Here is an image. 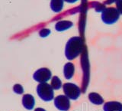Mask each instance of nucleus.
Listing matches in <instances>:
<instances>
[{"instance_id":"f257e3e1","label":"nucleus","mask_w":122,"mask_h":111,"mask_svg":"<svg viewBox=\"0 0 122 111\" xmlns=\"http://www.w3.org/2000/svg\"><path fill=\"white\" fill-rule=\"evenodd\" d=\"M84 41L81 37H72L67 41L65 48V55L70 61L76 58L83 50Z\"/></svg>"},{"instance_id":"f03ea898","label":"nucleus","mask_w":122,"mask_h":111,"mask_svg":"<svg viewBox=\"0 0 122 111\" xmlns=\"http://www.w3.org/2000/svg\"><path fill=\"white\" fill-rule=\"evenodd\" d=\"M37 93L41 100L44 101H51L54 97L53 89L47 83H41L37 87Z\"/></svg>"},{"instance_id":"7ed1b4c3","label":"nucleus","mask_w":122,"mask_h":111,"mask_svg":"<svg viewBox=\"0 0 122 111\" xmlns=\"http://www.w3.org/2000/svg\"><path fill=\"white\" fill-rule=\"evenodd\" d=\"M120 17V12L116 8H105L102 12V19L104 23L112 25L115 23Z\"/></svg>"},{"instance_id":"20e7f679","label":"nucleus","mask_w":122,"mask_h":111,"mask_svg":"<svg viewBox=\"0 0 122 111\" xmlns=\"http://www.w3.org/2000/svg\"><path fill=\"white\" fill-rule=\"evenodd\" d=\"M63 89L65 95L70 100H77L80 96V94H81L80 88L72 83H64L63 86Z\"/></svg>"},{"instance_id":"39448f33","label":"nucleus","mask_w":122,"mask_h":111,"mask_svg":"<svg viewBox=\"0 0 122 111\" xmlns=\"http://www.w3.org/2000/svg\"><path fill=\"white\" fill-rule=\"evenodd\" d=\"M51 71L49 70L48 68H41L39 70L34 72L33 75V78L36 80V81L41 83H47V81L51 78Z\"/></svg>"},{"instance_id":"423d86ee","label":"nucleus","mask_w":122,"mask_h":111,"mask_svg":"<svg viewBox=\"0 0 122 111\" xmlns=\"http://www.w3.org/2000/svg\"><path fill=\"white\" fill-rule=\"evenodd\" d=\"M54 105L59 110L68 111L70 108V101L66 95H59L54 99Z\"/></svg>"},{"instance_id":"0eeeda50","label":"nucleus","mask_w":122,"mask_h":111,"mask_svg":"<svg viewBox=\"0 0 122 111\" xmlns=\"http://www.w3.org/2000/svg\"><path fill=\"white\" fill-rule=\"evenodd\" d=\"M22 104L25 109L30 110L34 108V104H35V100L34 97L30 94H25L22 97Z\"/></svg>"},{"instance_id":"6e6552de","label":"nucleus","mask_w":122,"mask_h":111,"mask_svg":"<svg viewBox=\"0 0 122 111\" xmlns=\"http://www.w3.org/2000/svg\"><path fill=\"white\" fill-rule=\"evenodd\" d=\"M104 111H122V103L117 101H109L105 103Z\"/></svg>"},{"instance_id":"1a4fd4ad","label":"nucleus","mask_w":122,"mask_h":111,"mask_svg":"<svg viewBox=\"0 0 122 111\" xmlns=\"http://www.w3.org/2000/svg\"><path fill=\"white\" fill-rule=\"evenodd\" d=\"M74 72H75V66L72 63L69 62L64 65L63 74L66 79L67 80L71 79L74 75Z\"/></svg>"},{"instance_id":"9d476101","label":"nucleus","mask_w":122,"mask_h":111,"mask_svg":"<svg viewBox=\"0 0 122 111\" xmlns=\"http://www.w3.org/2000/svg\"><path fill=\"white\" fill-rule=\"evenodd\" d=\"M72 25H73V23L70 21H60L56 24L55 29L57 32H63V31L71 28Z\"/></svg>"},{"instance_id":"9b49d317","label":"nucleus","mask_w":122,"mask_h":111,"mask_svg":"<svg viewBox=\"0 0 122 111\" xmlns=\"http://www.w3.org/2000/svg\"><path fill=\"white\" fill-rule=\"evenodd\" d=\"M89 99L91 103L95 105H101L104 103V99L102 97V96L94 92L89 94Z\"/></svg>"},{"instance_id":"f8f14e48","label":"nucleus","mask_w":122,"mask_h":111,"mask_svg":"<svg viewBox=\"0 0 122 111\" xmlns=\"http://www.w3.org/2000/svg\"><path fill=\"white\" fill-rule=\"evenodd\" d=\"M63 2L64 0H51V8L54 12L58 13L62 11L63 8Z\"/></svg>"},{"instance_id":"ddd939ff","label":"nucleus","mask_w":122,"mask_h":111,"mask_svg":"<svg viewBox=\"0 0 122 111\" xmlns=\"http://www.w3.org/2000/svg\"><path fill=\"white\" fill-rule=\"evenodd\" d=\"M51 85L53 87V90H60L61 87H62V82H61L60 79L58 77L54 76V77H53L51 79Z\"/></svg>"},{"instance_id":"4468645a","label":"nucleus","mask_w":122,"mask_h":111,"mask_svg":"<svg viewBox=\"0 0 122 111\" xmlns=\"http://www.w3.org/2000/svg\"><path fill=\"white\" fill-rule=\"evenodd\" d=\"M13 91L15 93H16L18 94H21L24 92V89H23V87L21 85V84H15L13 87Z\"/></svg>"},{"instance_id":"2eb2a0df","label":"nucleus","mask_w":122,"mask_h":111,"mask_svg":"<svg viewBox=\"0 0 122 111\" xmlns=\"http://www.w3.org/2000/svg\"><path fill=\"white\" fill-rule=\"evenodd\" d=\"M51 34V30L50 29H47V28H44V29H41L39 32L40 36L42 38H45L48 36L49 34Z\"/></svg>"},{"instance_id":"dca6fc26","label":"nucleus","mask_w":122,"mask_h":111,"mask_svg":"<svg viewBox=\"0 0 122 111\" xmlns=\"http://www.w3.org/2000/svg\"><path fill=\"white\" fill-rule=\"evenodd\" d=\"M116 7L120 14L122 15V0H118L116 2Z\"/></svg>"},{"instance_id":"f3484780","label":"nucleus","mask_w":122,"mask_h":111,"mask_svg":"<svg viewBox=\"0 0 122 111\" xmlns=\"http://www.w3.org/2000/svg\"><path fill=\"white\" fill-rule=\"evenodd\" d=\"M64 1H66V2H69V3H74L76 2H77L78 0H64Z\"/></svg>"},{"instance_id":"a211bd4d","label":"nucleus","mask_w":122,"mask_h":111,"mask_svg":"<svg viewBox=\"0 0 122 111\" xmlns=\"http://www.w3.org/2000/svg\"><path fill=\"white\" fill-rule=\"evenodd\" d=\"M34 111H46V110L43 108H36L34 110Z\"/></svg>"}]
</instances>
